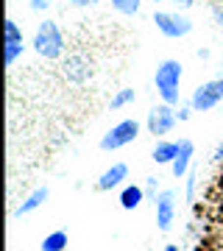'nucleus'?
I'll return each instance as SVG.
<instances>
[{
  "instance_id": "nucleus-1",
  "label": "nucleus",
  "mask_w": 223,
  "mask_h": 251,
  "mask_svg": "<svg viewBox=\"0 0 223 251\" xmlns=\"http://www.w3.org/2000/svg\"><path fill=\"white\" fill-rule=\"evenodd\" d=\"M181 62L178 59H165V62L156 64V75H153V84H156V92H159L162 103H170V106H178L181 103V92H178V84H181Z\"/></svg>"
},
{
  "instance_id": "nucleus-2",
  "label": "nucleus",
  "mask_w": 223,
  "mask_h": 251,
  "mask_svg": "<svg viewBox=\"0 0 223 251\" xmlns=\"http://www.w3.org/2000/svg\"><path fill=\"white\" fill-rule=\"evenodd\" d=\"M31 48H34L42 59H62L67 42H64V34H62V28H59V23L42 20V23L36 25V31H34Z\"/></svg>"
},
{
  "instance_id": "nucleus-3",
  "label": "nucleus",
  "mask_w": 223,
  "mask_h": 251,
  "mask_svg": "<svg viewBox=\"0 0 223 251\" xmlns=\"http://www.w3.org/2000/svg\"><path fill=\"white\" fill-rule=\"evenodd\" d=\"M140 120H120V123H115L112 128H109L106 134L100 137V151H120V148H125V145H131L137 137H140Z\"/></svg>"
},
{
  "instance_id": "nucleus-4",
  "label": "nucleus",
  "mask_w": 223,
  "mask_h": 251,
  "mask_svg": "<svg viewBox=\"0 0 223 251\" xmlns=\"http://www.w3.org/2000/svg\"><path fill=\"white\" fill-rule=\"evenodd\" d=\"M176 123H178L176 106H170V103H156V106H151V112L145 117V128L156 140H165V134H170L176 128Z\"/></svg>"
},
{
  "instance_id": "nucleus-5",
  "label": "nucleus",
  "mask_w": 223,
  "mask_h": 251,
  "mask_svg": "<svg viewBox=\"0 0 223 251\" xmlns=\"http://www.w3.org/2000/svg\"><path fill=\"white\" fill-rule=\"evenodd\" d=\"M153 23L159 28V34L168 36V39H181L193 31V20L187 14H178V11H156Z\"/></svg>"
},
{
  "instance_id": "nucleus-6",
  "label": "nucleus",
  "mask_w": 223,
  "mask_h": 251,
  "mask_svg": "<svg viewBox=\"0 0 223 251\" xmlns=\"http://www.w3.org/2000/svg\"><path fill=\"white\" fill-rule=\"evenodd\" d=\"M190 103L196 112H212L218 103H223V78H209L201 87H196L190 95Z\"/></svg>"
},
{
  "instance_id": "nucleus-7",
  "label": "nucleus",
  "mask_w": 223,
  "mask_h": 251,
  "mask_svg": "<svg viewBox=\"0 0 223 251\" xmlns=\"http://www.w3.org/2000/svg\"><path fill=\"white\" fill-rule=\"evenodd\" d=\"M153 209H156V226L159 232H170L178 215V201L173 190H159V196L153 198Z\"/></svg>"
},
{
  "instance_id": "nucleus-8",
  "label": "nucleus",
  "mask_w": 223,
  "mask_h": 251,
  "mask_svg": "<svg viewBox=\"0 0 223 251\" xmlns=\"http://www.w3.org/2000/svg\"><path fill=\"white\" fill-rule=\"evenodd\" d=\"M92 73H95V67H92V62L84 53H70L62 62V75L70 84H87L92 78Z\"/></svg>"
},
{
  "instance_id": "nucleus-9",
  "label": "nucleus",
  "mask_w": 223,
  "mask_h": 251,
  "mask_svg": "<svg viewBox=\"0 0 223 251\" xmlns=\"http://www.w3.org/2000/svg\"><path fill=\"white\" fill-rule=\"evenodd\" d=\"M25 50V39H23V28L17 25V20L6 17V67L17 62Z\"/></svg>"
},
{
  "instance_id": "nucleus-10",
  "label": "nucleus",
  "mask_w": 223,
  "mask_h": 251,
  "mask_svg": "<svg viewBox=\"0 0 223 251\" xmlns=\"http://www.w3.org/2000/svg\"><path fill=\"white\" fill-rule=\"evenodd\" d=\"M125 179H128V165H125V162H115L112 168H106V171L98 176L95 187H98L100 193H112V190H117V187H125Z\"/></svg>"
},
{
  "instance_id": "nucleus-11",
  "label": "nucleus",
  "mask_w": 223,
  "mask_h": 251,
  "mask_svg": "<svg viewBox=\"0 0 223 251\" xmlns=\"http://www.w3.org/2000/svg\"><path fill=\"white\" fill-rule=\"evenodd\" d=\"M193 156H196V143L193 140H178V153H176V159H173V165H170V171H173L176 179H184L190 173Z\"/></svg>"
},
{
  "instance_id": "nucleus-12",
  "label": "nucleus",
  "mask_w": 223,
  "mask_h": 251,
  "mask_svg": "<svg viewBox=\"0 0 223 251\" xmlns=\"http://www.w3.org/2000/svg\"><path fill=\"white\" fill-rule=\"evenodd\" d=\"M48 196H50V190L48 187H36L34 193H28L25 201L23 204H17V209H14V218H23V215H31V212H36L39 206L48 201Z\"/></svg>"
},
{
  "instance_id": "nucleus-13",
  "label": "nucleus",
  "mask_w": 223,
  "mask_h": 251,
  "mask_svg": "<svg viewBox=\"0 0 223 251\" xmlns=\"http://www.w3.org/2000/svg\"><path fill=\"white\" fill-rule=\"evenodd\" d=\"M145 196H148V193H145L143 184H125V187L120 190V206L131 212V209H137V206L145 201Z\"/></svg>"
},
{
  "instance_id": "nucleus-14",
  "label": "nucleus",
  "mask_w": 223,
  "mask_h": 251,
  "mask_svg": "<svg viewBox=\"0 0 223 251\" xmlns=\"http://www.w3.org/2000/svg\"><path fill=\"white\" fill-rule=\"evenodd\" d=\"M176 153H178V143H173V140H159V143L153 145L151 159L156 162V165H173Z\"/></svg>"
},
{
  "instance_id": "nucleus-15",
  "label": "nucleus",
  "mask_w": 223,
  "mask_h": 251,
  "mask_svg": "<svg viewBox=\"0 0 223 251\" xmlns=\"http://www.w3.org/2000/svg\"><path fill=\"white\" fill-rule=\"evenodd\" d=\"M39 249L42 251H64L67 249V232H64V229H56V232L45 234V240H42Z\"/></svg>"
},
{
  "instance_id": "nucleus-16",
  "label": "nucleus",
  "mask_w": 223,
  "mask_h": 251,
  "mask_svg": "<svg viewBox=\"0 0 223 251\" xmlns=\"http://www.w3.org/2000/svg\"><path fill=\"white\" fill-rule=\"evenodd\" d=\"M109 3H112V9L125 14V17H134L140 11V6H143V0H109Z\"/></svg>"
},
{
  "instance_id": "nucleus-17",
  "label": "nucleus",
  "mask_w": 223,
  "mask_h": 251,
  "mask_svg": "<svg viewBox=\"0 0 223 251\" xmlns=\"http://www.w3.org/2000/svg\"><path fill=\"white\" fill-rule=\"evenodd\" d=\"M134 100V90H117L115 95H112V103H109V106L115 109H123V106H128V103H131Z\"/></svg>"
},
{
  "instance_id": "nucleus-18",
  "label": "nucleus",
  "mask_w": 223,
  "mask_h": 251,
  "mask_svg": "<svg viewBox=\"0 0 223 251\" xmlns=\"http://www.w3.org/2000/svg\"><path fill=\"white\" fill-rule=\"evenodd\" d=\"M198 179H201V173H198V168H190V173H187V190H184V196H187V201H190V204L196 201Z\"/></svg>"
},
{
  "instance_id": "nucleus-19",
  "label": "nucleus",
  "mask_w": 223,
  "mask_h": 251,
  "mask_svg": "<svg viewBox=\"0 0 223 251\" xmlns=\"http://www.w3.org/2000/svg\"><path fill=\"white\" fill-rule=\"evenodd\" d=\"M193 112H196V109H193V103H178L176 106V117H178V123H187L190 117H193Z\"/></svg>"
},
{
  "instance_id": "nucleus-20",
  "label": "nucleus",
  "mask_w": 223,
  "mask_h": 251,
  "mask_svg": "<svg viewBox=\"0 0 223 251\" xmlns=\"http://www.w3.org/2000/svg\"><path fill=\"white\" fill-rule=\"evenodd\" d=\"M156 190H159V179H156V176H148V181H145V193H148L151 198H156L159 196Z\"/></svg>"
},
{
  "instance_id": "nucleus-21",
  "label": "nucleus",
  "mask_w": 223,
  "mask_h": 251,
  "mask_svg": "<svg viewBox=\"0 0 223 251\" xmlns=\"http://www.w3.org/2000/svg\"><path fill=\"white\" fill-rule=\"evenodd\" d=\"M212 20L218 28H223V6H212Z\"/></svg>"
},
{
  "instance_id": "nucleus-22",
  "label": "nucleus",
  "mask_w": 223,
  "mask_h": 251,
  "mask_svg": "<svg viewBox=\"0 0 223 251\" xmlns=\"http://www.w3.org/2000/svg\"><path fill=\"white\" fill-rule=\"evenodd\" d=\"M50 9V0H31V11H45Z\"/></svg>"
},
{
  "instance_id": "nucleus-23",
  "label": "nucleus",
  "mask_w": 223,
  "mask_h": 251,
  "mask_svg": "<svg viewBox=\"0 0 223 251\" xmlns=\"http://www.w3.org/2000/svg\"><path fill=\"white\" fill-rule=\"evenodd\" d=\"M212 162H223V140L218 143V148L212 151Z\"/></svg>"
},
{
  "instance_id": "nucleus-24",
  "label": "nucleus",
  "mask_w": 223,
  "mask_h": 251,
  "mask_svg": "<svg viewBox=\"0 0 223 251\" xmlns=\"http://www.w3.org/2000/svg\"><path fill=\"white\" fill-rule=\"evenodd\" d=\"M73 6H78V9H84V6H95L98 0H70Z\"/></svg>"
},
{
  "instance_id": "nucleus-25",
  "label": "nucleus",
  "mask_w": 223,
  "mask_h": 251,
  "mask_svg": "<svg viewBox=\"0 0 223 251\" xmlns=\"http://www.w3.org/2000/svg\"><path fill=\"white\" fill-rule=\"evenodd\" d=\"M170 3H176V6H181V9H190L196 0H170Z\"/></svg>"
},
{
  "instance_id": "nucleus-26",
  "label": "nucleus",
  "mask_w": 223,
  "mask_h": 251,
  "mask_svg": "<svg viewBox=\"0 0 223 251\" xmlns=\"http://www.w3.org/2000/svg\"><path fill=\"white\" fill-rule=\"evenodd\" d=\"M162 251H181V249H178V246H173V243H170V246H165V249H162Z\"/></svg>"
},
{
  "instance_id": "nucleus-27",
  "label": "nucleus",
  "mask_w": 223,
  "mask_h": 251,
  "mask_svg": "<svg viewBox=\"0 0 223 251\" xmlns=\"http://www.w3.org/2000/svg\"><path fill=\"white\" fill-rule=\"evenodd\" d=\"M221 221H223V201H221Z\"/></svg>"
},
{
  "instance_id": "nucleus-28",
  "label": "nucleus",
  "mask_w": 223,
  "mask_h": 251,
  "mask_svg": "<svg viewBox=\"0 0 223 251\" xmlns=\"http://www.w3.org/2000/svg\"><path fill=\"white\" fill-rule=\"evenodd\" d=\"M153 3H165V0H153Z\"/></svg>"
}]
</instances>
